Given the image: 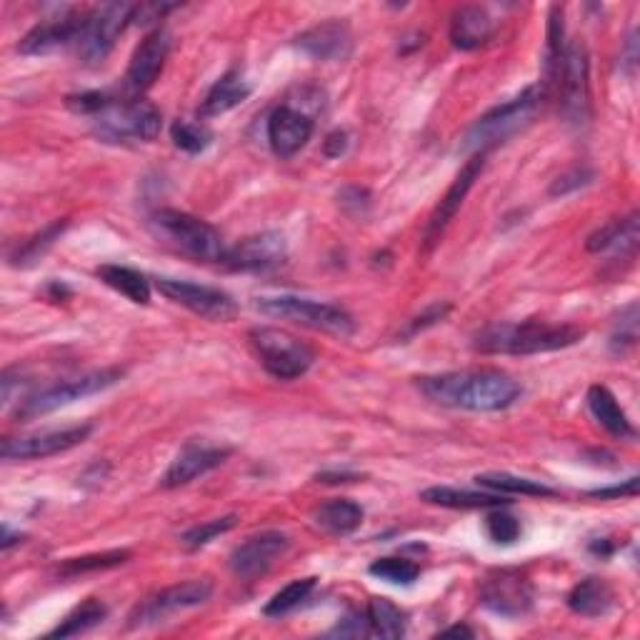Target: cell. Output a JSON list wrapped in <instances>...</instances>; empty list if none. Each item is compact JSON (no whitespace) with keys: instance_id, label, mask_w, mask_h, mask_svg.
Returning <instances> with one entry per match:
<instances>
[{"instance_id":"obj_33","label":"cell","mask_w":640,"mask_h":640,"mask_svg":"<svg viewBox=\"0 0 640 640\" xmlns=\"http://www.w3.org/2000/svg\"><path fill=\"white\" fill-rule=\"evenodd\" d=\"M105 616H108V608L105 603L98 598H88L75 610H70L68 616L60 620V626L56 630H50L48 638H73V636H83L88 630L101 626Z\"/></svg>"},{"instance_id":"obj_2","label":"cell","mask_w":640,"mask_h":640,"mask_svg":"<svg viewBox=\"0 0 640 640\" xmlns=\"http://www.w3.org/2000/svg\"><path fill=\"white\" fill-rule=\"evenodd\" d=\"M585 336L583 328L563 323L550 326L543 321L525 323H496L476 336V350L488 356H536L575 346Z\"/></svg>"},{"instance_id":"obj_41","label":"cell","mask_w":640,"mask_h":640,"mask_svg":"<svg viewBox=\"0 0 640 640\" xmlns=\"http://www.w3.org/2000/svg\"><path fill=\"white\" fill-rule=\"evenodd\" d=\"M116 101L110 93L103 91H88V93H78V95H68V108L78 113V116H101V113L108 108V105Z\"/></svg>"},{"instance_id":"obj_22","label":"cell","mask_w":640,"mask_h":640,"mask_svg":"<svg viewBox=\"0 0 640 640\" xmlns=\"http://www.w3.org/2000/svg\"><path fill=\"white\" fill-rule=\"evenodd\" d=\"M295 48L313 60H346L353 50V33L344 21H326L298 35Z\"/></svg>"},{"instance_id":"obj_9","label":"cell","mask_w":640,"mask_h":640,"mask_svg":"<svg viewBox=\"0 0 640 640\" xmlns=\"http://www.w3.org/2000/svg\"><path fill=\"white\" fill-rule=\"evenodd\" d=\"M133 8L136 3H103L83 11L81 35L75 43L78 56L91 66L103 63L120 33L133 23Z\"/></svg>"},{"instance_id":"obj_17","label":"cell","mask_w":640,"mask_h":640,"mask_svg":"<svg viewBox=\"0 0 640 640\" xmlns=\"http://www.w3.org/2000/svg\"><path fill=\"white\" fill-rule=\"evenodd\" d=\"M171 53V35L163 28H155L146 35L143 40L138 43L133 50V58H130L128 70H126V88L128 93L140 95L151 88L161 70L165 66V58Z\"/></svg>"},{"instance_id":"obj_21","label":"cell","mask_w":640,"mask_h":640,"mask_svg":"<svg viewBox=\"0 0 640 640\" xmlns=\"http://www.w3.org/2000/svg\"><path fill=\"white\" fill-rule=\"evenodd\" d=\"M313 128V120L305 113L280 105L268 118V143L278 158H293L309 146Z\"/></svg>"},{"instance_id":"obj_44","label":"cell","mask_w":640,"mask_h":640,"mask_svg":"<svg viewBox=\"0 0 640 640\" xmlns=\"http://www.w3.org/2000/svg\"><path fill=\"white\" fill-rule=\"evenodd\" d=\"M175 8H178V3H136L133 23L148 25L153 21H163V18L175 11Z\"/></svg>"},{"instance_id":"obj_23","label":"cell","mask_w":640,"mask_h":640,"mask_svg":"<svg viewBox=\"0 0 640 640\" xmlns=\"http://www.w3.org/2000/svg\"><path fill=\"white\" fill-rule=\"evenodd\" d=\"M496 21L486 8L461 5L451 18V43L458 50H478L493 38Z\"/></svg>"},{"instance_id":"obj_24","label":"cell","mask_w":640,"mask_h":640,"mask_svg":"<svg viewBox=\"0 0 640 640\" xmlns=\"http://www.w3.org/2000/svg\"><path fill=\"white\" fill-rule=\"evenodd\" d=\"M585 248L591 253H606L620 251V256L636 258L638 251V213H630L628 218H618L595 231Z\"/></svg>"},{"instance_id":"obj_37","label":"cell","mask_w":640,"mask_h":640,"mask_svg":"<svg viewBox=\"0 0 640 640\" xmlns=\"http://www.w3.org/2000/svg\"><path fill=\"white\" fill-rule=\"evenodd\" d=\"M171 136H173L175 148H181V151H186L190 155L203 153L210 146V140H213V133H210L203 123H188V120H175L171 128Z\"/></svg>"},{"instance_id":"obj_40","label":"cell","mask_w":640,"mask_h":640,"mask_svg":"<svg viewBox=\"0 0 640 640\" xmlns=\"http://www.w3.org/2000/svg\"><path fill=\"white\" fill-rule=\"evenodd\" d=\"M66 225H68L66 221L63 223H53V225L46 228V231L38 233L35 238H31L28 243H25L23 248L18 251V256H13L15 266H31V263H35L40 256H46V251L60 238V233L66 231Z\"/></svg>"},{"instance_id":"obj_13","label":"cell","mask_w":640,"mask_h":640,"mask_svg":"<svg viewBox=\"0 0 640 640\" xmlns=\"http://www.w3.org/2000/svg\"><path fill=\"white\" fill-rule=\"evenodd\" d=\"M91 433H93V426L83 423V426L58 428V431L8 438V441H3V445H0V455H3V461L53 458V455H60L70 449H75V445L85 443Z\"/></svg>"},{"instance_id":"obj_35","label":"cell","mask_w":640,"mask_h":640,"mask_svg":"<svg viewBox=\"0 0 640 640\" xmlns=\"http://www.w3.org/2000/svg\"><path fill=\"white\" fill-rule=\"evenodd\" d=\"M130 560V550H105V554H93L83 558H70L60 566V578H75L91 571H108V568L123 566Z\"/></svg>"},{"instance_id":"obj_43","label":"cell","mask_w":640,"mask_h":640,"mask_svg":"<svg viewBox=\"0 0 640 640\" xmlns=\"http://www.w3.org/2000/svg\"><path fill=\"white\" fill-rule=\"evenodd\" d=\"M591 181H593V171L573 168V171H568V173L560 175V178L554 181V186H550V196H568V193L589 186Z\"/></svg>"},{"instance_id":"obj_4","label":"cell","mask_w":640,"mask_h":640,"mask_svg":"<svg viewBox=\"0 0 640 640\" xmlns=\"http://www.w3.org/2000/svg\"><path fill=\"white\" fill-rule=\"evenodd\" d=\"M153 233L171 248L186 253L193 260L203 263H221L225 256L223 235L213 225L200 221V218L183 213L175 208H161L151 216Z\"/></svg>"},{"instance_id":"obj_16","label":"cell","mask_w":640,"mask_h":640,"mask_svg":"<svg viewBox=\"0 0 640 640\" xmlns=\"http://www.w3.org/2000/svg\"><path fill=\"white\" fill-rule=\"evenodd\" d=\"M288 546H291V540H288L286 533L278 531H266L245 538L231 554V571L238 578H245V581H253V578L268 573L270 566L286 554Z\"/></svg>"},{"instance_id":"obj_12","label":"cell","mask_w":640,"mask_h":640,"mask_svg":"<svg viewBox=\"0 0 640 640\" xmlns=\"http://www.w3.org/2000/svg\"><path fill=\"white\" fill-rule=\"evenodd\" d=\"M155 288L168 298V301L183 305V309H188L190 313H196L206 321L228 323L238 315V303H235L225 291H221V288L198 286L181 278H158Z\"/></svg>"},{"instance_id":"obj_26","label":"cell","mask_w":640,"mask_h":640,"mask_svg":"<svg viewBox=\"0 0 640 640\" xmlns=\"http://www.w3.org/2000/svg\"><path fill=\"white\" fill-rule=\"evenodd\" d=\"M363 515H365L363 508L356 501H350V498H336V501H328L315 508L313 523L318 525L323 533H330V536H350V533L361 528Z\"/></svg>"},{"instance_id":"obj_49","label":"cell","mask_w":640,"mask_h":640,"mask_svg":"<svg viewBox=\"0 0 640 640\" xmlns=\"http://www.w3.org/2000/svg\"><path fill=\"white\" fill-rule=\"evenodd\" d=\"M441 636H466V638H473V630L466 628V626H453L449 630H443Z\"/></svg>"},{"instance_id":"obj_45","label":"cell","mask_w":640,"mask_h":640,"mask_svg":"<svg viewBox=\"0 0 640 640\" xmlns=\"http://www.w3.org/2000/svg\"><path fill=\"white\" fill-rule=\"evenodd\" d=\"M626 496H638V478H628L626 484L610 486V488H598L591 490L589 498H601V501H613V498H626Z\"/></svg>"},{"instance_id":"obj_25","label":"cell","mask_w":640,"mask_h":640,"mask_svg":"<svg viewBox=\"0 0 640 640\" xmlns=\"http://www.w3.org/2000/svg\"><path fill=\"white\" fill-rule=\"evenodd\" d=\"M251 95V83L245 81L241 70H228L218 78L216 85L210 88L203 105H200V116L213 118L223 116V113L238 108V105Z\"/></svg>"},{"instance_id":"obj_1","label":"cell","mask_w":640,"mask_h":640,"mask_svg":"<svg viewBox=\"0 0 640 640\" xmlns=\"http://www.w3.org/2000/svg\"><path fill=\"white\" fill-rule=\"evenodd\" d=\"M418 388L433 403L476 414H496L511 408L521 398V383L496 368H476V371H453L418 379Z\"/></svg>"},{"instance_id":"obj_32","label":"cell","mask_w":640,"mask_h":640,"mask_svg":"<svg viewBox=\"0 0 640 640\" xmlns=\"http://www.w3.org/2000/svg\"><path fill=\"white\" fill-rule=\"evenodd\" d=\"M476 484L484 486L493 493H505V496H540V498H554L556 490L538 484V480L513 476V473H480L476 476Z\"/></svg>"},{"instance_id":"obj_11","label":"cell","mask_w":640,"mask_h":640,"mask_svg":"<svg viewBox=\"0 0 640 640\" xmlns=\"http://www.w3.org/2000/svg\"><path fill=\"white\" fill-rule=\"evenodd\" d=\"M213 593V585L210 581H186L178 585H171V589H163L153 595H148L146 601H140L128 616V628H146V626H158L165 624V620L178 616V613H186L190 608L203 606Z\"/></svg>"},{"instance_id":"obj_3","label":"cell","mask_w":640,"mask_h":640,"mask_svg":"<svg viewBox=\"0 0 640 640\" xmlns=\"http://www.w3.org/2000/svg\"><path fill=\"white\" fill-rule=\"evenodd\" d=\"M548 93L546 88L540 83L538 85H528L521 95H515L513 101H508L503 105H496L493 110H488L486 116H480L473 128L466 133V143L463 148L473 153H486L490 148L505 143L513 136H519L521 130H525L533 123V118L538 116V110L546 103Z\"/></svg>"},{"instance_id":"obj_31","label":"cell","mask_w":640,"mask_h":640,"mask_svg":"<svg viewBox=\"0 0 640 640\" xmlns=\"http://www.w3.org/2000/svg\"><path fill=\"white\" fill-rule=\"evenodd\" d=\"M365 618L371 624V633L396 640L406 636V613L388 598H373L365 608Z\"/></svg>"},{"instance_id":"obj_29","label":"cell","mask_w":640,"mask_h":640,"mask_svg":"<svg viewBox=\"0 0 640 640\" xmlns=\"http://www.w3.org/2000/svg\"><path fill=\"white\" fill-rule=\"evenodd\" d=\"M589 408H591V414L595 416V420H598V423L606 428L610 435L630 438L636 433L633 426H630L628 416H626V410L620 408V403L606 388V385H593V388L589 391Z\"/></svg>"},{"instance_id":"obj_6","label":"cell","mask_w":640,"mask_h":640,"mask_svg":"<svg viewBox=\"0 0 640 640\" xmlns=\"http://www.w3.org/2000/svg\"><path fill=\"white\" fill-rule=\"evenodd\" d=\"M93 126L105 143H153L161 136L163 113L143 98L113 101L93 118Z\"/></svg>"},{"instance_id":"obj_46","label":"cell","mask_w":640,"mask_h":640,"mask_svg":"<svg viewBox=\"0 0 640 640\" xmlns=\"http://www.w3.org/2000/svg\"><path fill=\"white\" fill-rule=\"evenodd\" d=\"M371 633V624H368L365 616H348L344 620V626H338L336 630H333L330 636H368Z\"/></svg>"},{"instance_id":"obj_38","label":"cell","mask_w":640,"mask_h":640,"mask_svg":"<svg viewBox=\"0 0 640 640\" xmlns=\"http://www.w3.org/2000/svg\"><path fill=\"white\" fill-rule=\"evenodd\" d=\"M235 525H238V515H223V519H216V521H208L203 525H196V528H190L188 533H183V546L190 548V550H198L208 546L210 540H216L218 536H223V533L233 531Z\"/></svg>"},{"instance_id":"obj_7","label":"cell","mask_w":640,"mask_h":640,"mask_svg":"<svg viewBox=\"0 0 640 640\" xmlns=\"http://www.w3.org/2000/svg\"><path fill=\"white\" fill-rule=\"evenodd\" d=\"M589 50L581 40L566 43L563 58L556 70L550 91L556 88L560 113L573 126H585L591 120V81H589ZM548 91V93H550Z\"/></svg>"},{"instance_id":"obj_8","label":"cell","mask_w":640,"mask_h":640,"mask_svg":"<svg viewBox=\"0 0 640 640\" xmlns=\"http://www.w3.org/2000/svg\"><path fill=\"white\" fill-rule=\"evenodd\" d=\"M251 346L256 348L260 363L278 381H295L311 371L315 353L311 346L298 340L288 330L260 326L251 330Z\"/></svg>"},{"instance_id":"obj_48","label":"cell","mask_w":640,"mask_h":640,"mask_svg":"<svg viewBox=\"0 0 640 640\" xmlns=\"http://www.w3.org/2000/svg\"><path fill=\"white\" fill-rule=\"evenodd\" d=\"M358 478H361L358 473H321L318 476L323 484H353Z\"/></svg>"},{"instance_id":"obj_47","label":"cell","mask_w":640,"mask_h":640,"mask_svg":"<svg viewBox=\"0 0 640 640\" xmlns=\"http://www.w3.org/2000/svg\"><path fill=\"white\" fill-rule=\"evenodd\" d=\"M348 140H346V133H340V130H336V133H330L326 138V146H323V153H326L328 158H338L340 153L346 151Z\"/></svg>"},{"instance_id":"obj_30","label":"cell","mask_w":640,"mask_h":640,"mask_svg":"<svg viewBox=\"0 0 640 640\" xmlns=\"http://www.w3.org/2000/svg\"><path fill=\"white\" fill-rule=\"evenodd\" d=\"M98 278L103 280L105 286L113 288V291L126 295L130 303L136 305H148L151 303V283H148V278L143 274H138V270L128 268V266H101L98 270Z\"/></svg>"},{"instance_id":"obj_20","label":"cell","mask_w":640,"mask_h":640,"mask_svg":"<svg viewBox=\"0 0 640 640\" xmlns=\"http://www.w3.org/2000/svg\"><path fill=\"white\" fill-rule=\"evenodd\" d=\"M231 455V449H221V445H206V443H188L175 461L165 470L161 478L163 488H181L188 486L193 480L206 476V473L223 466Z\"/></svg>"},{"instance_id":"obj_34","label":"cell","mask_w":640,"mask_h":640,"mask_svg":"<svg viewBox=\"0 0 640 640\" xmlns=\"http://www.w3.org/2000/svg\"><path fill=\"white\" fill-rule=\"evenodd\" d=\"M315 585H318V578H298V581L288 583L286 589H280L274 598L266 603V613L268 618H283L288 613H293L295 608H301L305 601L311 598V593L315 591Z\"/></svg>"},{"instance_id":"obj_27","label":"cell","mask_w":640,"mask_h":640,"mask_svg":"<svg viewBox=\"0 0 640 640\" xmlns=\"http://www.w3.org/2000/svg\"><path fill=\"white\" fill-rule=\"evenodd\" d=\"M616 593L603 578H585L568 595V608L583 618H601L613 608Z\"/></svg>"},{"instance_id":"obj_18","label":"cell","mask_w":640,"mask_h":640,"mask_svg":"<svg viewBox=\"0 0 640 640\" xmlns=\"http://www.w3.org/2000/svg\"><path fill=\"white\" fill-rule=\"evenodd\" d=\"M83 25V11H68L56 18H48L35 25L31 33H25V38L18 43V50L23 56H50L60 48H68L78 43Z\"/></svg>"},{"instance_id":"obj_10","label":"cell","mask_w":640,"mask_h":640,"mask_svg":"<svg viewBox=\"0 0 640 640\" xmlns=\"http://www.w3.org/2000/svg\"><path fill=\"white\" fill-rule=\"evenodd\" d=\"M123 375H126L123 368H103V371H93L88 375H81V379L50 385V388H43L25 398L21 406H18V418L25 420L53 414V410L66 408L70 403L95 396V393L101 391H108L110 385H116L123 379Z\"/></svg>"},{"instance_id":"obj_28","label":"cell","mask_w":640,"mask_h":640,"mask_svg":"<svg viewBox=\"0 0 640 640\" xmlns=\"http://www.w3.org/2000/svg\"><path fill=\"white\" fill-rule=\"evenodd\" d=\"M420 501L453 508V511H478V508H503L511 501H505L501 493H473V490H458L449 486H435L420 493Z\"/></svg>"},{"instance_id":"obj_14","label":"cell","mask_w":640,"mask_h":640,"mask_svg":"<svg viewBox=\"0 0 640 640\" xmlns=\"http://www.w3.org/2000/svg\"><path fill=\"white\" fill-rule=\"evenodd\" d=\"M288 258V243L280 233L266 231L258 235H248L233 248L225 251L223 266L241 274H258V270H270L283 266Z\"/></svg>"},{"instance_id":"obj_19","label":"cell","mask_w":640,"mask_h":640,"mask_svg":"<svg viewBox=\"0 0 640 640\" xmlns=\"http://www.w3.org/2000/svg\"><path fill=\"white\" fill-rule=\"evenodd\" d=\"M484 606L503 618H521L533 608V585L515 571H503L488 578L480 591Z\"/></svg>"},{"instance_id":"obj_42","label":"cell","mask_w":640,"mask_h":640,"mask_svg":"<svg viewBox=\"0 0 640 640\" xmlns=\"http://www.w3.org/2000/svg\"><path fill=\"white\" fill-rule=\"evenodd\" d=\"M636 338H638V305L633 303V305H628L626 315H624V318H620L616 333H613L610 346L616 348V350H620V353H624L626 348H630V346L636 344Z\"/></svg>"},{"instance_id":"obj_15","label":"cell","mask_w":640,"mask_h":640,"mask_svg":"<svg viewBox=\"0 0 640 640\" xmlns=\"http://www.w3.org/2000/svg\"><path fill=\"white\" fill-rule=\"evenodd\" d=\"M484 168H486V153H476L466 165H463L461 173L455 175V181L451 183V188L445 190V196L441 198V203H438L435 210L431 213V221H428L426 235H423L426 251H431L433 245L441 241V235L445 233V228H449L453 218L458 216L463 200L468 198L470 188L476 186L478 175L484 173Z\"/></svg>"},{"instance_id":"obj_39","label":"cell","mask_w":640,"mask_h":640,"mask_svg":"<svg viewBox=\"0 0 640 640\" xmlns=\"http://www.w3.org/2000/svg\"><path fill=\"white\" fill-rule=\"evenodd\" d=\"M486 533L488 538L498 543V546H511L521 538V521L515 519V515L501 511V508H496L493 513L486 515Z\"/></svg>"},{"instance_id":"obj_36","label":"cell","mask_w":640,"mask_h":640,"mask_svg":"<svg viewBox=\"0 0 640 640\" xmlns=\"http://www.w3.org/2000/svg\"><path fill=\"white\" fill-rule=\"evenodd\" d=\"M368 571H371V575L381 578V581L393 583V585H414L420 578V566L408 558L373 560Z\"/></svg>"},{"instance_id":"obj_5","label":"cell","mask_w":640,"mask_h":640,"mask_svg":"<svg viewBox=\"0 0 640 640\" xmlns=\"http://www.w3.org/2000/svg\"><path fill=\"white\" fill-rule=\"evenodd\" d=\"M256 309L270 318L291 321L298 326L328 333L336 338H348L356 333V321L346 309L336 303H321L298 295H266L258 298Z\"/></svg>"}]
</instances>
